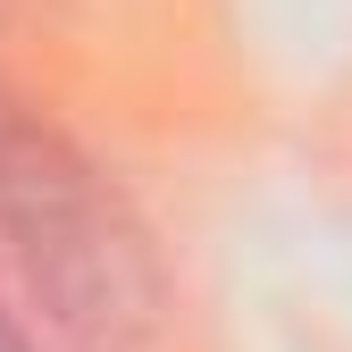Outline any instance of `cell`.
Returning <instances> with one entry per match:
<instances>
[{"instance_id": "1", "label": "cell", "mask_w": 352, "mask_h": 352, "mask_svg": "<svg viewBox=\"0 0 352 352\" xmlns=\"http://www.w3.org/2000/svg\"><path fill=\"white\" fill-rule=\"evenodd\" d=\"M0 352H25V336H17V327H9V319H0Z\"/></svg>"}]
</instances>
